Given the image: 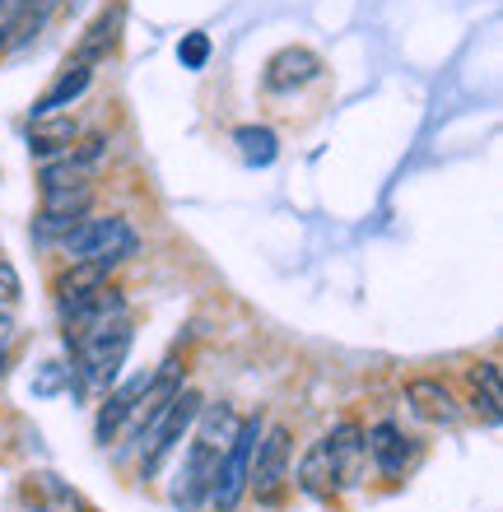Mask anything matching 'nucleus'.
<instances>
[{
    "label": "nucleus",
    "mask_w": 503,
    "mask_h": 512,
    "mask_svg": "<svg viewBox=\"0 0 503 512\" xmlns=\"http://www.w3.org/2000/svg\"><path fill=\"white\" fill-rule=\"evenodd\" d=\"M19 294H24V289H19V275H14V266L0 256V303H19Z\"/></svg>",
    "instance_id": "nucleus-24"
},
{
    "label": "nucleus",
    "mask_w": 503,
    "mask_h": 512,
    "mask_svg": "<svg viewBox=\"0 0 503 512\" xmlns=\"http://www.w3.org/2000/svg\"><path fill=\"white\" fill-rule=\"evenodd\" d=\"M145 387H150V378H131L122 391H112L108 405L98 410V443H112V438L122 433L126 419H136V405H140V396H145Z\"/></svg>",
    "instance_id": "nucleus-16"
},
{
    "label": "nucleus",
    "mask_w": 503,
    "mask_h": 512,
    "mask_svg": "<svg viewBox=\"0 0 503 512\" xmlns=\"http://www.w3.org/2000/svg\"><path fill=\"white\" fill-rule=\"evenodd\" d=\"M364 466V429L359 424H336L327 438H317L299 461V489L308 499L331 503L345 485L359 480Z\"/></svg>",
    "instance_id": "nucleus-1"
},
{
    "label": "nucleus",
    "mask_w": 503,
    "mask_h": 512,
    "mask_svg": "<svg viewBox=\"0 0 503 512\" xmlns=\"http://www.w3.org/2000/svg\"><path fill=\"white\" fill-rule=\"evenodd\" d=\"M66 252H70V261H89V266L112 270L136 252V229L117 215L112 219H80V224L66 233Z\"/></svg>",
    "instance_id": "nucleus-3"
},
{
    "label": "nucleus",
    "mask_w": 503,
    "mask_h": 512,
    "mask_svg": "<svg viewBox=\"0 0 503 512\" xmlns=\"http://www.w3.org/2000/svg\"><path fill=\"white\" fill-rule=\"evenodd\" d=\"M285 480H289V429H271L257 443L247 485L257 489V503H275L280 499V489H285Z\"/></svg>",
    "instance_id": "nucleus-6"
},
{
    "label": "nucleus",
    "mask_w": 503,
    "mask_h": 512,
    "mask_svg": "<svg viewBox=\"0 0 503 512\" xmlns=\"http://www.w3.org/2000/svg\"><path fill=\"white\" fill-rule=\"evenodd\" d=\"M108 284V270L103 266H89V261H70V270L56 280V303H61V312L75 308L80 298H89L94 289H103Z\"/></svg>",
    "instance_id": "nucleus-17"
},
{
    "label": "nucleus",
    "mask_w": 503,
    "mask_h": 512,
    "mask_svg": "<svg viewBox=\"0 0 503 512\" xmlns=\"http://www.w3.org/2000/svg\"><path fill=\"white\" fill-rule=\"evenodd\" d=\"M364 457H373V466H378L382 475H401L410 466V457H415V447H410V438L401 433V424L382 419V424H373V429L364 433Z\"/></svg>",
    "instance_id": "nucleus-10"
},
{
    "label": "nucleus",
    "mask_w": 503,
    "mask_h": 512,
    "mask_svg": "<svg viewBox=\"0 0 503 512\" xmlns=\"http://www.w3.org/2000/svg\"><path fill=\"white\" fill-rule=\"evenodd\" d=\"M313 80H322V56L308 52V47H285L266 61V89L271 94H294Z\"/></svg>",
    "instance_id": "nucleus-9"
},
{
    "label": "nucleus",
    "mask_w": 503,
    "mask_h": 512,
    "mask_svg": "<svg viewBox=\"0 0 503 512\" xmlns=\"http://www.w3.org/2000/svg\"><path fill=\"white\" fill-rule=\"evenodd\" d=\"M471 382H476V405H485V419H490V424H499V405H503L499 364H480L476 373H471Z\"/></svg>",
    "instance_id": "nucleus-20"
},
{
    "label": "nucleus",
    "mask_w": 503,
    "mask_h": 512,
    "mask_svg": "<svg viewBox=\"0 0 503 512\" xmlns=\"http://www.w3.org/2000/svg\"><path fill=\"white\" fill-rule=\"evenodd\" d=\"M177 61H182V70H205V61H210V38H205V33H187V38L177 42Z\"/></svg>",
    "instance_id": "nucleus-21"
},
{
    "label": "nucleus",
    "mask_w": 503,
    "mask_h": 512,
    "mask_svg": "<svg viewBox=\"0 0 503 512\" xmlns=\"http://www.w3.org/2000/svg\"><path fill=\"white\" fill-rule=\"evenodd\" d=\"M66 382H70V368L66 364H42L38 378H33V396H56Z\"/></svg>",
    "instance_id": "nucleus-22"
},
{
    "label": "nucleus",
    "mask_w": 503,
    "mask_h": 512,
    "mask_svg": "<svg viewBox=\"0 0 503 512\" xmlns=\"http://www.w3.org/2000/svg\"><path fill=\"white\" fill-rule=\"evenodd\" d=\"M66 345L80 359V378L89 387H112L126 364V354H131V322L117 317V322H103L94 331H84V336L66 340Z\"/></svg>",
    "instance_id": "nucleus-2"
},
{
    "label": "nucleus",
    "mask_w": 503,
    "mask_h": 512,
    "mask_svg": "<svg viewBox=\"0 0 503 512\" xmlns=\"http://www.w3.org/2000/svg\"><path fill=\"white\" fill-rule=\"evenodd\" d=\"M406 396H410V405H415V415L429 419V424H457V419H462V405H457V396H452L443 382H434V378L410 382Z\"/></svg>",
    "instance_id": "nucleus-11"
},
{
    "label": "nucleus",
    "mask_w": 503,
    "mask_h": 512,
    "mask_svg": "<svg viewBox=\"0 0 503 512\" xmlns=\"http://www.w3.org/2000/svg\"><path fill=\"white\" fill-rule=\"evenodd\" d=\"M0 373H5V354H0Z\"/></svg>",
    "instance_id": "nucleus-26"
},
{
    "label": "nucleus",
    "mask_w": 503,
    "mask_h": 512,
    "mask_svg": "<svg viewBox=\"0 0 503 512\" xmlns=\"http://www.w3.org/2000/svg\"><path fill=\"white\" fill-rule=\"evenodd\" d=\"M19 10H24V0H0V52H10V47H14Z\"/></svg>",
    "instance_id": "nucleus-23"
},
{
    "label": "nucleus",
    "mask_w": 503,
    "mask_h": 512,
    "mask_svg": "<svg viewBox=\"0 0 503 512\" xmlns=\"http://www.w3.org/2000/svg\"><path fill=\"white\" fill-rule=\"evenodd\" d=\"M219 457L224 452H215L210 443H191L187 461H182V471H177V485H173V503L182 512H196L205 499H210V485H215V471H219Z\"/></svg>",
    "instance_id": "nucleus-7"
},
{
    "label": "nucleus",
    "mask_w": 503,
    "mask_h": 512,
    "mask_svg": "<svg viewBox=\"0 0 503 512\" xmlns=\"http://www.w3.org/2000/svg\"><path fill=\"white\" fill-rule=\"evenodd\" d=\"M233 145H238L243 163H252V168H271L275 154H280V140H275L271 126H238V131H233Z\"/></svg>",
    "instance_id": "nucleus-19"
},
{
    "label": "nucleus",
    "mask_w": 503,
    "mask_h": 512,
    "mask_svg": "<svg viewBox=\"0 0 503 512\" xmlns=\"http://www.w3.org/2000/svg\"><path fill=\"white\" fill-rule=\"evenodd\" d=\"M196 410H201V396H196V391H177L173 401H168L164 410L145 424V433H140V447H145V457H140V475H145V480L159 471V461H164L168 452L182 443V433L196 424Z\"/></svg>",
    "instance_id": "nucleus-5"
},
{
    "label": "nucleus",
    "mask_w": 503,
    "mask_h": 512,
    "mask_svg": "<svg viewBox=\"0 0 503 512\" xmlns=\"http://www.w3.org/2000/svg\"><path fill=\"white\" fill-rule=\"evenodd\" d=\"M94 205V187L80 182V187H56V191H42V210H38V229L42 233H70L89 215Z\"/></svg>",
    "instance_id": "nucleus-8"
},
{
    "label": "nucleus",
    "mask_w": 503,
    "mask_h": 512,
    "mask_svg": "<svg viewBox=\"0 0 503 512\" xmlns=\"http://www.w3.org/2000/svg\"><path fill=\"white\" fill-rule=\"evenodd\" d=\"M24 499L33 503V512H84L80 494L66 485V480H56V475L38 471L24 480Z\"/></svg>",
    "instance_id": "nucleus-15"
},
{
    "label": "nucleus",
    "mask_w": 503,
    "mask_h": 512,
    "mask_svg": "<svg viewBox=\"0 0 503 512\" xmlns=\"http://www.w3.org/2000/svg\"><path fill=\"white\" fill-rule=\"evenodd\" d=\"M10 340H14V322L5 317V312H0V354L10 350Z\"/></svg>",
    "instance_id": "nucleus-25"
},
{
    "label": "nucleus",
    "mask_w": 503,
    "mask_h": 512,
    "mask_svg": "<svg viewBox=\"0 0 503 512\" xmlns=\"http://www.w3.org/2000/svg\"><path fill=\"white\" fill-rule=\"evenodd\" d=\"M257 443H261V419H243L238 433H233V443L224 447V457H219V471H215V485H210V503L219 512H233L243 503L247 494V475H252V457H257Z\"/></svg>",
    "instance_id": "nucleus-4"
},
{
    "label": "nucleus",
    "mask_w": 503,
    "mask_h": 512,
    "mask_svg": "<svg viewBox=\"0 0 503 512\" xmlns=\"http://www.w3.org/2000/svg\"><path fill=\"white\" fill-rule=\"evenodd\" d=\"M89 84H94V66H84V61H66V70L56 75V84L38 98V103H33V117H47V112L70 108V103H75Z\"/></svg>",
    "instance_id": "nucleus-13"
},
{
    "label": "nucleus",
    "mask_w": 503,
    "mask_h": 512,
    "mask_svg": "<svg viewBox=\"0 0 503 512\" xmlns=\"http://www.w3.org/2000/svg\"><path fill=\"white\" fill-rule=\"evenodd\" d=\"M75 135H80L75 117L47 112V117H33V126H28V149H33L38 159H52V154H61V149L70 154V145H75Z\"/></svg>",
    "instance_id": "nucleus-12"
},
{
    "label": "nucleus",
    "mask_w": 503,
    "mask_h": 512,
    "mask_svg": "<svg viewBox=\"0 0 503 512\" xmlns=\"http://www.w3.org/2000/svg\"><path fill=\"white\" fill-rule=\"evenodd\" d=\"M117 38H122V5H108V10H103L94 24H89V33L80 38V47H75V56H70V61L98 66V61H103V56L117 47Z\"/></svg>",
    "instance_id": "nucleus-14"
},
{
    "label": "nucleus",
    "mask_w": 503,
    "mask_h": 512,
    "mask_svg": "<svg viewBox=\"0 0 503 512\" xmlns=\"http://www.w3.org/2000/svg\"><path fill=\"white\" fill-rule=\"evenodd\" d=\"M233 433H238V415H233L224 401H219V405H201V410H196V438H201V443H210L215 452H224V447L233 443Z\"/></svg>",
    "instance_id": "nucleus-18"
}]
</instances>
